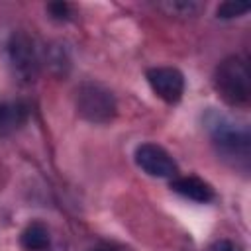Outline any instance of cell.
Here are the masks:
<instances>
[{
    "label": "cell",
    "mask_w": 251,
    "mask_h": 251,
    "mask_svg": "<svg viewBox=\"0 0 251 251\" xmlns=\"http://www.w3.org/2000/svg\"><path fill=\"white\" fill-rule=\"evenodd\" d=\"M214 86L231 106H245L251 96V73L243 57L231 55L224 59L214 75Z\"/></svg>",
    "instance_id": "obj_1"
},
{
    "label": "cell",
    "mask_w": 251,
    "mask_h": 251,
    "mask_svg": "<svg viewBox=\"0 0 251 251\" xmlns=\"http://www.w3.org/2000/svg\"><path fill=\"white\" fill-rule=\"evenodd\" d=\"M204 124L214 139V143L231 155H249V131L245 126L233 122L226 114H220L216 110L208 112L204 118Z\"/></svg>",
    "instance_id": "obj_2"
},
{
    "label": "cell",
    "mask_w": 251,
    "mask_h": 251,
    "mask_svg": "<svg viewBox=\"0 0 251 251\" xmlns=\"http://www.w3.org/2000/svg\"><path fill=\"white\" fill-rule=\"evenodd\" d=\"M76 110L92 124H106L116 116V98L102 84L84 82L76 90Z\"/></svg>",
    "instance_id": "obj_3"
},
{
    "label": "cell",
    "mask_w": 251,
    "mask_h": 251,
    "mask_svg": "<svg viewBox=\"0 0 251 251\" xmlns=\"http://www.w3.org/2000/svg\"><path fill=\"white\" fill-rule=\"evenodd\" d=\"M6 51L14 75H18L22 80H33L39 69V57L33 39L25 31H14L8 39Z\"/></svg>",
    "instance_id": "obj_4"
},
{
    "label": "cell",
    "mask_w": 251,
    "mask_h": 251,
    "mask_svg": "<svg viewBox=\"0 0 251 251\" xmlns=\"http://www.w3.org/2000/svg\"><path fill=\"white\" fill-rule=\"evenodd\" d=\"M147 80L151 90L165 102L175 104L182 98L184 92V76L178 69L173 67H155L147 71Z\"/></svg>",
    "instance_id": "obj_5"
},
{
    "label": "cell",
    "mask_w": 251,
    "mask_h": 251,
    "mask_svg": "<svg viewBox=\"0 0 251 251\" xmlns=\"http://www.w3.org/2000/svg\"><path fill=\"white\" fill-rule=\"evenodd\" d=\"M135 163L141 171H145L151 176L169 178L176 175V163L173 157L155 143H143L135 149Z\"/></svg>",
    "instance_id": "obj_6"
},
{
    "label": "cell",
    "mask_w": 251,
    "mask_h": 251,
    "mask_svg": "<svg viewBox=\"0 0 251 251\" xmlns=\"http://www.w3.org/2000/svg\"><path fill=\"white\" fill-rule=\"evenodd\" d=\"M171 188L175 192H178L180 196L194 200V202H200V204H206L214 198L212 186L198 176H178L171 182Z\"/></svg>",
    "instance_id": "obj_7"
},
{
    "label": "cell",
    "mask_w": 251,
    "mask_h": 251,
    "mask_svg": "<svg viewBox=\"0 0 251 251\" xmlns=\"http://www.w3.org/2000/svg\"><path fill=\"white\" fill-rule=\"evenodd\" d=\"M27 122V106L24 102H0V133L8 135Z\"/></svg>",
    "instance_id": "obj_8"
},
{
    "label": "cell",
    "mask_w": 251,
    "mask_h": 251,
    "mask_svg": "<svg viewBox=\"0 0 251 251\" xmlns=\"http://www.w3.org/2000/svg\"><path fill=\"white\" fill-rule=\"evenodd\" d=\"M20 243L25 251H43L49 247V231L41 222H31L22 231Z\"/></svg>",
    "instance_id": "obj_9"
},
{
    "label": "cell",
    "mask_w": 251,
    "mask_h": 251,
    "mask_svg": "<svg viewBox=\"0 0 251 251\" xmlns=\"http://www.w3.org/2000/svg\"><path fill=\"white\" fill-rule=\"evenodd\" d=\"M159 8L171 12V14H178V16H192L196 14L202 6L198 2H186V0H173V2H161Z\"/></svg>",
    "instance_id": "obj_10"
},
{
    "label": "cell",
    "mask_w": 251,
    "mask_h": 251,
    "mask_svg": "<svg viewBox=\"0 0 251 251\" xmlns=\"http://www.w3.org/2000/svg\"><path fill=\"white\" fill-rule=\"evenodd\" d=\"M247 10H249V4H247V2H233V0H227V2H224V4L218 6V18H224V20L237 18V16H243Z\"/></svg>",
    "instance_id": "obj_11"
},
{
    "label": "cell",
    "mask_w": 251,
    "mask_h": 251,
    "mask_svg": "<svg viewBox=\"0 0 251 251\" xmlns=\"http://www.w3.org/2000/svg\"><path fill=\"white\" fill-rule=\"evenodd\" d=\"M49 12H51L53 18H57V20H67L69 6H67V4H49Z\"/></svg>",
    "instance_id": "obj_12"
},
{
    "label": "cell",
    "mask_w": 251,
    "mask_h": 251,
    "mask_svg": "<svg viewBox=\"0 0 251 251\" xmlns=\"http://www.w3.org/2000/svg\"><path fill=\"white\" fill-rule=\"evenodd\" d=\"M210 251H239L231 241H218Z\"/></svg>",
    "instance_id": "obj_13"
},
{
    "label": "cell",
    "mask_w": 251,
    "mask_h": 251,
    "mask_svg": "<svg viewBox=\"0 0 251 251\" xmlns=\"http://www.w3.org/2000/svg\"><path fill=\"white\" fill-rule=\"evenodd\" d=\"M94 251H116V249H110V247H100V249H94Z\"/></svg>",
    "instance_id": "obj_14"
}]
</instances>
